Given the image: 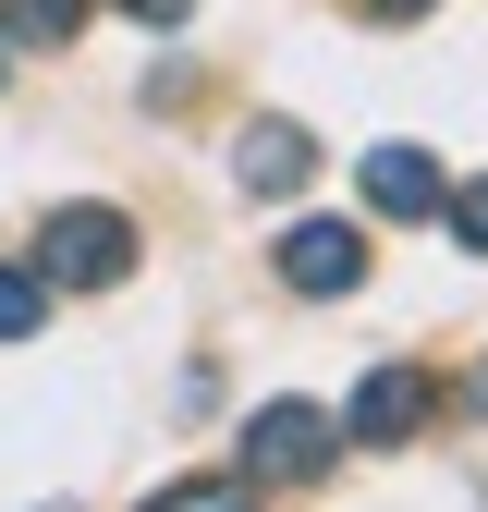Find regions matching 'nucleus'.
Listing matches in <instances>:
<instances>
[{"instance_id":"20e7f679","label":"nucleus","mask_w":488,"mask_h":512,"mask_svg":"<svg viewBox=\"0 0 488 512\" xmlns=\"http://www.w3.org/2000/svg\"><path fill=\"white\" fill-rule=\"evenodd\" d=\"M281 281L293 293H354L366 281V232L354 220H293L281 232Z\"/></svg>"},{"instance_id":"6e6552de","label":"nucleus","mask_w":488,"mask_h":512,"mask_svg":"<svg viewBox=\"0 0 488 512\" xmlns=\"http://www.w3.org/2000/svg\"><path fill=\"white\" fill-rule=\"evenodd\" d=\"M37 317H49V281L37 269H0V342H25Z\"/></svg>"},{"instance_id":"7ed1b4c3","label":"nucleus","mask_w":488,"mask_h":512,"mask_svg":"<svg viewBox=\"0 0 488 512\" xmlns=\"http://www.w3.org/2000/svg\"><path fill=\"white\" fill-rule=\"evenodd\" d=\"M427 403H440V378H427V366H379V378H366V391H354V439H366V452H403V439L427 427Z\"/></svg>"},{"instance_id":"0eeeda50","label":"nucleus","mask_w":488,"mask_h":512,"mask_svg":"<svg viewBox=\"0 0 488 512\" xmlns=\"http://www.w3.org/2000/svg\"><path fill=\"white\" fill-rule=\"evenodd\" d=\"M74 25H86V0H0V37L13 49H61Z\"/></svg>"},{"instance_id":"423d86ee","label":"nucleus","mask_w":488,"mask_h":512,"mask_svg":"<svg viewBox=\"0 0 488 512\" xmlns=\"http://www.w3.org/2000/svg\"><path fill=\"white\" fill-rule=\"evenodd\" d=\"M232 171H244V196H293V183L318 171V147H305L293 122H257V135L232 147Z\"/></svg>"},{"instance_id":"39448f33","label":"nucleus","mask_w":488,"mask_h":512,"mask_svg":"<svg viewBox=\"0 0 488 512\" xmlns=\"http://www.w3.org/2000/svg\"><path fill=\"white\" fill-rule=\"evenodd\" d=\"M440 196H452V183H440L427 147H366V208H379V220H440Z\"/></svg>"},{"instance_id":"9b49d317","label":"nucleus","mask_w":488,"mask_h":512,"mask_svg":"<svg viewBox=\"0 0 488 512\" xmlns=\"http://www.w3.org/2000/svg\"><path fill=\"white\" fill-rule=\"evenodd\" d=\"M122 13H135V25H183V13H196V0H122Z\"/></svg>"},{"instance_id":"9d476101","label":"nucleus","mask_w":488,"mask_h":512,"mask_svg":"<svg viewBox=\"0 0 488 512\" xmlns=\"http://www.w3.org/2000/svg\"><path fill=\"white\" fill-rule=\"evenodd\" d=\"M440 220H452V232H464V244L488 256V183H464V196H440Z\"/></svg>"},{"instance_id":"f03ea898","label":"nucleus","mask_w":488,"mask_h":512,"mask_svg":"<svg viewBox=\"0 0 488 512\" xmlns=\"http://www.w3.org/2000/svg\"><path fill=\"white\" fill-rule=\"evenodd\" d=\"M122 269H135V232H122V208H61V220L37 232V281H61V293H110Z\"/></svg>"},{"instance_id":"ddd939ff","label":"nucleus","mask_w":488,"mask_h":512,"mask_svg":"<svg viewBox=\"0 0 488 512\" xmlns=\"http://www.w3.org/2000/svg\"><path fill=\"white\" fill-rule=\"evenodd\" d=\"M0 74H13V37H0Z\"/></svg>"},{"instance_id":"1a4fd4ad","label":"nucleus","mask_w":488,"mask_h":512,"mask_svg":"<svg viewBox=\"0 0 488 512\" xmlns=\"http://www.w3.org/2000/svg\"><path fill=\"white\" fill-rule=\"evenodd\" d=\"M147 512H257V488H232V476H196V488H159Z\"/></svg>"},{"instance_id":"f8f14e48","label":"nucleus","mask_w":488,"mask_h":512,"mask_svg":"<svg viewBox=\"0 0 488 512\" xmlns=\"http://www.w3.org/2000/svg\"><path fill=\"white\" fill-rule=\"evenodd\" d=\"M366 13H379V25H415V13H427V0H366Z\"/></svg>"},{"instance_id":"f257e3e1","label":"nucleus","mask_w":488,"mask_h":512,"mask_svg":"<svg viewBox=\"0 0 488 512\" xmlns=\"http://www.w3.org/2000/svg\"><path fill=\"white\" fill-rule=\"evenodd\" d=\"M342 452V427L318 403H257L244 415V488H305V476H330Z\"/></svg>"}]
</instances>
